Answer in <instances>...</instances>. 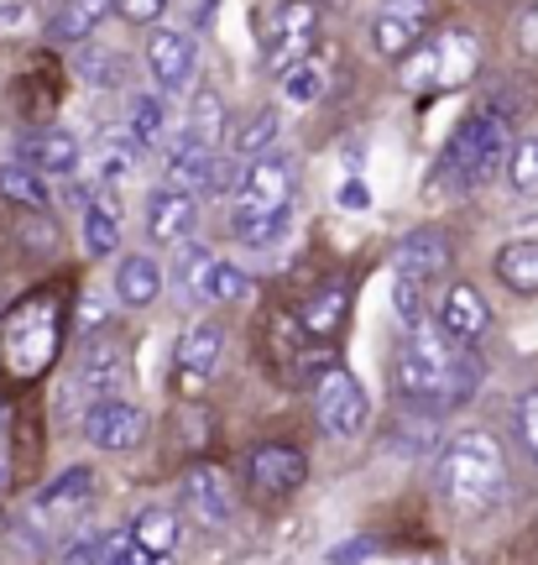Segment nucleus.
Wrapping results in <instances>:
<instances>
[{
  "mask_svg": "<svg viewBox=\"0 0 538 565\" xmlns=\"http://www.w3.org/2000/svg\"><path fill=\"white\" fill-rule=\"evenodd\" d=\"M200 231V200L194 194H179V189H152L147 200V242L158 246H183Z\"/></svg>",
  "mask_w": 538,
  "mask_h": 565,
  "instance_id": "17",
  "label": "nucleus"
},
{
  "mask_svg": "<svg viewBox=\"0 0 538 565\" xmlns=\"http://www.w3.org/2000/svg\"><path fill=\"white\" fill-rule=\"evenodd\" d=\"M429 17H434V0H381L372 17V47L381 58H408L429 32Z\"/></svg>",
  "mask_w": 538,
  "mask_h": 565,
  "instance_id": "7",
  "label": "nucleus"
},
{
  "mask_svg": "<svg viewBox=\"0 0 538 565\" xmlns=\"http://www.w3.org/2000/svg\"><path fill=\"white\" fill-rule=\"evenodd\" d=\"M162 263L152 257V252H131V257H120L116 267V299L126 303V309H147V303L162 299Z\"/></svg>",
  "mask_w": 538,
  "mask_h": 565,
  "instance_id": "21",
  "label": "nucleus"
},
{
  "mask_svg": "<svg viewBox=\"0 0 538 565\" xmlns=\"http://www.w3.org/2000/svg\"><path fill=\"white\" fill-rule=\"evenodd\" d=\"M314 414L335 440H361V429L372 419V404H366V387L345 366L330 362L320 372V383H314Z\"/></svg>",
  "mask_w": 538,
  "mask_h": 565,
  "instance_id": "5",
  "label": "nucleus"
},
{
  "mask_svg": "<svg viewBox=\"0 0 538 565\" xmlns=\"http://www.w3.org/2000/svg\"><path fill=\"white\" fill-rule=\"evenodd\" d=\"M392 273L402 282H413V288H429L450 273V242L439 236V231H413V236H402L398 257H392Z\"/></svg>",
  "mask_w": 538,
  "mask_h": 565,
  "instance_id": "20",
  "label": "nucleus"
},
{
  "mask_svg": "<svg viewBox=\"0 0 538 565\" xmlns=\"http://www.w3.org/2000/svg\"><path fill=\"white\" fill-rule=\"evenodd\" d=\"M105 565H162V561H152L147 550H137L131 540H116V550L105 555Z\"/></svg>",
  "mask_w": 538,
  "mask_h": 565,
  "instance_id": "42",
  "label": "nucleus"
},
{
  "mask_svg": "<svg viewBox=\"0 0 538 565\" xmlns=\"http://www.w3.org/2000/svg\"><path fill=\"white\" fill-rule=\"evenodd\" d=\"M324 63H314V58H303V63H293L288 74H282V95L293 105H314L324 95Z\"/></svg>",
  "mask_w": 538,
  "mask_h": 565,
  "instance_id": "36",
  "label": "nucleus"
},
{
  "mask_svg": "<svg viewBox=\"0 0 538 565\" xmlns=\"http://www.w3.org/2000/svg\"><path fill=\"white\" fill-rule=\"evenodd\" d=\"M507 179L518 194H538V137H523L518 147H507Z\"/></svg>",
  "mask_w": 538,
  "mask_h": 565,
  "instance_id": "37",
  "label": "nucleus"
},
{
  "mask_svg": "<svg viewBox=\"0 0 538 565\" xmlns=\"http://www.w3.org/2000/svg\"><path fill=\"white\" fill-rule=\"evenodd\" d=\"M439 492L460 508H486L507 492V461H502L497 435L486 429H460L439 445V466H434Z\"/></svg>",
  "mask_w": 538,
  "mask_h": 565,
  "instance_id": "3",
  "label": "nucleus"
},
{
  "mask_svg": "<svg viewBox=\"0 0 538 565\" xmlns=\"http://www.w3.org/2000/svg\"><path fill=\"white\" fill-rule=\"evenodd\" d=\"M314 38H320V6L314 0H288L278 11V38L267 47V68L288 74L293 63H303L314 53Z\"/></svg>",
  "mask_w": 538,
  "mask_h": 565,
  "instance_id": "9",
  "label": "nucleus"
},
{
  "mask_svg": "<svg viewBox=\"0 0 538 565\" xmlns=\"http://www.w3.org/2000/svg\"><path fill=\"white\" fill-rule=\"evenodd\" d=\"M434 324L455 345H476L481 335L492 330V309H486V299H481L476 282H455V288L444 294V303H439V320Z\"/></svg>",
  "mask_w": 538,
  "mask_h": 565,
  "instance_id": "19",
  "label": "nucleus"
},
{
  "mask_svg": "<svg viewBox=\"0 0 538 565\" xmlns=\"http://www.w3.org/2000/svg\"><path fill=\"white\" fill-rule=\"evenodd\" d=\"M47 356H53V303L32 299L6 320V362L17 377H32V372H42Z\"/></svg>",
  "mask_w": 538,
  "mask_h": 565,
  "instance_id": "6",
  "label": "nucleus"
},
{
  "mask_svg": "<svg viewBox=\"0 0 538 565\" xmlns=\"http://www.w3.org/2000/svg\"><path fill=\"white\" fill-rule=\"evenodd\" d=\"M168 126H173V110H168V95L162 89H141V95H131V137L141 141V147H158L162 137H168Z\"/></svg>",
  "mask_w": 538,
  "mask_h": 565,
  "instance_id": "28",
  "label": "nucleus"
},
{
  "mask_svg": "<svg viewBox=\"0 0 538 565\" xmlns=\"http://www.w3.org/2000/svg\"><path fill=\"white\" fill-rule=\"evenodd\" d=\"M95 498V471L89 466H74V471H63V477H53V482L37 492V513L47 519V513H74V508H84Z\"/></svg>",
  "mask_w": 538,
  "mask_h": 565,
  "instance_id": "27",
  "label": "nucleus"
},
{
  "mask_svg": "<svg viewBox=\"0 0 538 565\" xmlns=\"http://www.w3.org/2000/svg\"><path fill=\"white\" fill-rule=\"evenodd\" d=\"M141 429H147V419H141V408L126 404V398H95V404L84 408V440L95 445V450H110V456L137 450Z\"/></svg>",
  "mask_w": 538,
  "mask_h": 565,
  "instance_id": "8",
  "label": "nucleus"
},
{
  "mask_svg": "<svg viewBox=\"0 0 538 565\" xmlns=\"http://www.w3.org/2000/svg\"><path fill=\"white\" fill-rule=\"evenodd\" d=\"M32 173H42V179H74L84 162V147L74 131H63V126H47V131H32V137L21 141V158Z\"/></svg>",
  "mask_w": 538,
  "mask_h": 565,
  "instance_id": "18",
  "label": "nucleus"
},
{
  "mask_svg": "<svg viewBox=\"0 0 538 565\" xmlns=\"http://www.w3.org/2000/svg\"><path fill=\"white\" fill-rule=\"evenodd\" d=\"M278 131H282L278 105H267V110H257V116L230 137V152H236V158H257V152H267V147H278Z\"/></svg>",
  "mask_w": 538,
  "mask_h": 565,
  "instance_id": "34",
  "label": "nucleus"
},
{
  "mask_svg": "<svg viewBox=\"0 0 538 565\" xmlns=\"http://www.w3.org/2000/svg\"><path fill=\"white\" fill-rule=\"evenodd\" d=\"M497 278L518 294H538V242H507L497 252Z\"/></svg>",
  "mask_w": 538,
  "mask_h": 565,
  "instance_id": "31",
  "label": "nucleus"
},
{
  "mask_svg": "<svg viewBox=\"0 0 538 565\" xmlns=\"http://www.w3.org/2000/svg\"><path fill=\"white\" fill-rule=\"evenodd\" d=\"M74 383H79V393H89V404H95V398H120V383H126V345H120L110 330L95 335V341H84Z\"/></svg>",
  "mask_w": 538,
  "mask_h": 565,
  "instance_id": "16",
  "label": "nucleus"
},
{
  "mask_svg": "<svg viewBox=\"0 0 538 565\" xmlns=\"http://www.w3.org/2000/svg\"><path fill=\"white\" fill-rule=\"evenodd\" d=\"M0 482H6V466H0Z\"/></svg>",
  "mask_w": 538,
  "mask_h": 565,
  "instance_id": "46",
  "label": "nucleus"
},
{
  "mask_svg": "<svg viewBox=\"0 0 538 565\" xmlns=\"http://www.w3.org/2000/svg\"><path fill=\"white\" fill-rule=\"evenodd\" d=\"M507 126L492 110H476L455 126V137L444 141V152L429 168V194H444V200H460V194H476L502 173L507 162Z\"/></svg>",
  "mask_w": 538,
  "mask_h": 565,
  "instance_id": "2",
  "label": "nucleus"
},
{
  "mask_svg": "<svg viewBox=\"0 0 538 565\" xmlns=\"http://www.w3.org/2000/svg\"><path fill=\"white\" fill-rule=\"evenodd\" d=\"M251 294V278H246V267L225 263V257H209L200 267V278H194V294L189 299H209V303H236Z\"/></svg>",
  "mask_w": 538,
  "mask_h": 565,
  "instance_id": "26",
  "label": "nucleus"
},
{
  "mask_svg": "<svg viewBox=\"0 0 538 565\" xmlns=\"http://www.w3.org/2000/svg\"><path fill=\"white\" fill-rule=\"evenodd\" d=\"M183 508L194 513V524L204 529H230L236 519V492H230V477L219 466H194L183 477Z\"/></svg>",
  "mask_w": 538,
  "mask_h": 565,
  "instance_id": "14",
  "label": "nucleus"
},
{
  "mask_svg": "<svg viewBox=\"0 0 538 565\" xmlns=\"http://www.w3.org/2000/svg\"><path fill=\"white\" fill-rule=\"evenodd\" d=\"M84 246L89 257H105L120 246V221H116V204L100 200V204H84Z\"/></svg>",
  "mask_w": 538,
  "mask_h": 565,
  "instance_id": "35",
  "label": "nucleus"
},
{
  "mask_svg": "<svg viewBox=\"0 0 538 565\" xmlns=\"http://www.w3.org/2000/svg\"><path fill=\"white\" fill-rule=\"evenodd\" d=\"M126 21H137V26H152V21L168 11V0H110Z\"/></svg>",
  "mask_w": 538,
  "mask_h": 565,
  "instance_id": "40",
  "label": "nucleus"
},
{
  "mask_svg": "<svg viewBox=\"0 0 538 565\" xmlns=\"http://www.w3.org/2000/svg\"><path fill=\"white\" fill-rule=\"evenodd\" d=\"M183 137L204 141V147H219V141H225V100H219L215 89H200V95H194Z\"/></svg>",
  "mask_w": 538,
  "mask_h": 565,
  "instance_id": "33",
  "label": "nucleus"
},
{
  "mask_svg": "<svg viewBox=\"0 0 538 565\" xmlns=\"http://www.w3.org/2000/svg\"><path fill=\"white\" fill-rule=\"evenodd\" d=\"M324 6H351V0H324Z\"/></svg>",
  "mask_w": 538,
  "mask_h": 565,
  "instance_id": "45",
  "label": "nucleus"
},
{
  "mask_svg": "<svg viewBox=\"0 0 538 565\" xmlns=\"http://www.w3.org/2000/svg\"><path fill=\"white\" fill-rule=\"evenodd\" d=\"M288 225H293V210H261V215H230V231H236L240 246H251V252H267V246H278L288 236Z\"/></svg>",
  "mask_w": 538,
  "mask_h": 565,
  "instance_id": "30",
  "label": "nucleus"
},
{
  "mask_svg": "<svg viewBox=\"0 0 538 565\" xmlns=\"http://www.w3.org/2000/svg\"><path fill=\"white\" fill-rule=\"evenodd\" d=\"M110 17V0H63L47 17V38L53 42H84L89 32H100V21Z\"/></svg>",
  "mask_w": 538,
  "mask_h": 565,
  "instance_id": "24",
  "label": "nucleus"
},
{
  "mask_svg": "<svg viewBox=\"0 0 538 565\" xmlns=\"http://www.w3.org/2000/svg\"><path fill=\"white\" fill-rule=\"evenodd\" d=\"M162 179H168V189H179V194H215L219 189V158L215 147H204V141L194 137H179L173 147H168V158H162Z\"/></svg>",
  "mask_w": 538,
  "mask_h": 565,
  "instance_id": "12",
  "label": "nucleus"
},
{
  "mask_svg": "<svg viewBox=\"0 0 538 565\" xmlns=\"http://www.w3.org/2000/svg\"><path fill=\"white\" fill-rule=\"evenodd\" d=\"M194 42L183 38L179 26H152V38H147V68H152V84H158L162 95H179L194 84Z\"/></svg>",
  "mask_w": 538,
  "mask_h": 565,
  "instance_id": "15",
  "label": "nucleus"
},
{
  "mask_svg": "<svg viewBox=\"0 0 538 565\" xmlns=\"http://www.w3.org/2000/svg\"><path fill=\"white\" fill-rule=\"evenodd\" d=\"M219 351H225V330L209 320L200 324H189L179 335V351H173V383H179V393H194V387H204L209 377H215V366H219Z\"/></svg>",
  "mask_w": 538,
  "mask_h": 565,
  "instance_id": "13",
  "label": "nucleus"
},
{
  "mask_svg": "<svg viewBox=\"0 0 538 565\" xmlns=\"http://www.w3.org/2000/svg\"><path fill=\"white\" fill-rule=\"evenodd\" d=\"M110 550H116V540L95 529V534H79L74 545L63 550V565H105V555H110Z\"/></svg>",
  "mask_w": 538,
  "mask_h": 565,
  "instance_id": "38",
  "label": "nucleus"
},
{
  "mask_svg": "<svg viewBox=\"0 0 538 565\" xmlns=\"http://www.w3.org/2000/svg\"><path fill=\"white\" fill-rule=\"evenodd\" d=\"M476 74V38L471 32H444L434 47H423L408 63V84H460Z\"/></svg>",
  "mask_w": 538,
  "mask_h": 565,
  "instance_id": "10",
  "label": "nucleus"
},
{
  "mask_svg": "<svg viewBox=\"0 0 538 565\" xmlns=\"http://www.w3.org/2000/svg\"><path fill=\"white\" fill-rule=\"evenodd\" d=\"M261 210H293V162L278 147L246 158L236 183V204H230V215H261Z\"/></svg>",
  "mask_w": 538,
  "mask_h": 565,
  "instance_id": "4",
  "label": "nucleus"
},
{
  "mask_svg": "<svg viewBox=\"0 0 538 565\" xmlns=\"http://www.w3.org/2000/svg\"><path fill=\"white\" fill-rule=\"evenodd\" d=\"M141 158H147V147H141L126 126H105L100 137H95V168H100V179H131L141 168Z\"/></svg>",
  "mask_w": 538,
  "mask_h": 565,
  "instance_id": "22",
  "label": "nucleus"
},
{
  "mask_svg": "<svg viewBox=\"0 0 538 565\" xmlns=\"http://www.w3.org/2000/svg\"><path fill=\"white\" fill-rule=\"evenodd\" d=\"M0 200H11L17 210H47V183L26 162H0Z\"/></svg>",
  "mask_w": 538,
  "mask_h": 565,
  "instance_id": "32",
  "label": "nucleus"
},
{
  "mask_svg": "<svg viewBox=\"0 0 538 565\" xmlns=\"http://www.w3.org/2000/svg\"><path fill=\"white\" fill-rule=\"evenodd\" d=\"M345 309H351V288L345 282H320L309 299H303V330L309 335H335L340 324H345Z\"/></svg>",
  "mask_w": 538,
  "mask_h": 565,
  "instance_id": "25",
  "label": "nucleus"
},
{
  "mask_svg": "<svg viewBox=\"0 0 538 565\" xmlns=\"http://www.w3.org/2000/svg\"><path fill=\"white\" fill-rule=\"evenodd\" d=\"M518 42H523V53H534V58H538V6H528V11H523Z\"/></svg>",
  "mask_w": 538,
  "mask_h": 565,
  "instance_id": "43",
  "label": "nucleus"
},
{
  "mask_svg": "<svg viewBox=\"0 0 538 565\" xmlns=\"http://www.w3.org/2000/svg\"><path fill=\"white\" fill-rule=\"evenodd\" d=\"M513 419H518V440L528 445V450H534V461H538V387L518 398V408H513Z\"/></svg>",
  "mask_w": 538,
  "mask_h": 565,
  "instance_id": "39",
  "label": "nucleus"
},
{
  "mask_svg": "<svg viewBox=\"0 0 538 565\" xmlns=\"http://www.w3.org/2000/svg\"><path fill=\"white\" fill-rule=\"evenodd\" d=\"M131 545L147 550L152 561H168V555L179 550V513H173V508H162V503L141 508L137 524H131Z\"/></svg>",
  "mask_w": 538,
  "mask_h": 565,
  "instance_id": "23",
  "label": "nucleus"
},
{
  "mask_svg": "<svg viewBox=\"0 0 538 565\" xmlns=\"http://www.w3.org/2000/svg\"><path fill=\"white\" fill-rule=\"evenodd\" d=\"M366 555H377V545H372V540H351V545H340V550H330V561H335V565L366 561Z\"/></svg>",
  "mask_w": 538,
  "mask_h": 565,
  "instance_id": "44",
  "label": "nucleus"
},
{
  "mask_svg": "<svg viewBox=\"0 0 538 565\" xmlns=\"http://www.w3.org/2000/svg\"><path fill=\"white\" fill-rule=\"evenodd\" d=\"M476 383H481V366L471 356V345H455L429 315L402 330V351H398V366H392V387H398L402 404L429 408V414L434 408H460L471 404Z\"/></svg>",
  "mask_w": 538,
  "mask_h": 565,
  "instance_id": "1",
  "label": "nucleus"
},
{
  "mask_svg": "<svg viewBox=\"0 0 538 565\" xmlns=\"http://www.w3.org/2000/svg\"><path fill=\"white\" fill-rule=\"evenodd\" d=\"M335 200L340 210H372V189H366V179H345Z\"/></svg>",
  "mask_w": 538,
  "mask_h": 565,
  "instance_id": "41",
  "label": "nucleus"
},
{
  "mask_svg": "<svg viewBox=\"0 0 538 565\" xmlns=\"http://www.w3.org/2000/svg\"><path fill=\"white\" fill-rule=\"evenodd\" d=\"M246 482L261 498H288V492H299L309 482V461H303V450H293V445H257L246 456Z\"/></svg>",
  "mask_w": 538,
  "mask_h": 565,
  "instance_id": "11",
  "label": "nucleus"
},
{
  "mask_svg": "<svg viewBox=\"0 0 538 565\" xmlns=\"http://www.w3.org/2000/svg\"><path fill=\"white\" fill-rule=\"evenodd\" d=\"M74 74L84 84H95V89H120V84L131 79V63L120 47H84L79 58H74Z\"/></svg>",
  "mask_w": 538,
  "mask_h": 565,
  "instance_id": "29",
  "label": "nucleus"
}]
</instances>
